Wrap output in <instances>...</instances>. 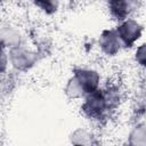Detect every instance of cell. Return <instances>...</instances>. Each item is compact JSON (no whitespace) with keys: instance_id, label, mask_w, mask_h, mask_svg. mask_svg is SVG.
<instances>
[{"instance_id":"obj_1","label":"cell","mask_w":146,"mask_h":146,"mask_svg":"<svg viewBox=\"0 0 146 146\" xmlns=\"http://www.w3.org/2000/svg\"><path fill=\"white\" fill-rule=\"evenodd\" d=\"M117 102L119 96L113 88L106 90L99 88L83 97L81 111L90 120H100L111 108L115 107Z\"/></svg>"},{"instance_id":"obj_2","label":"cell","mask_w":146,"mask_h":146,"mask_svg":"<svg viewBox=\"0 0 146 146\" xmlns=\"http://www.w3.org/2000/svg\"><path fill=\"white\" fill-rule=\"evenodd\" d=\"M116 33L121 40V43L125 48H131L143 35L144 26L133 18H127L119 22L115 27Z\"/></svg>"},{"instance_id":"obj_3","label":"cell","mask_w":146,"mask_h":146,"mask_svg":"<svg viewBox=\"0 0 146 146\" xmlns=\"http://www.w3.org/2000/svg\"><path fill=\"white\" fill-rule=\"evenodd\" d=\"M74 80L80 87L83 95H88L97 89H99L100 84V75L94 68L88 67H75L73 70Z\"/></svg>"},{"instance_id":"obj_4","label":"cell","mask_w":146,"mask_h":146,"mask_svg":"<svg viewBox=\"0 0 146 146\" xmlns=\"http://www.w3.org/2000/svg\"><path fill=\"white\" fill-rule=\"evenodd\" d=\"M36 55L22 44L8 50V63L18 71H27L36 63Z\"/></svg>"},{"instance_id":"obj_5","label":"cell","mask_w":146,"mask_h":146,"mask_svg":"<svg viewBox=\"0 0 146 146\" xmlns=\"http://www.w3.org/2000/svg\"><path fill=\"white\" fill-rule=\"evenodd\" d=\"M98 46L100 50L107 56H115L120 51L121 47H123L115 29L104 30L99 35Z\"/></svg>"},{"instance_id":"obj_6","label":"cell","mask_w":146,"mask_h":146,"mask_svg":"<svg viewBox=\"0 0 146 146\" xmlns=\"http://www.w3.org/2000/svg\"><path fill=\"white\" fill-rule=\"evenodd\" d=\"M110 15L117 22L129 18L133 10V0H107Z\"/></svg>"},{"instance_id":"obj_7","label":"cell","mask_w":146,"mask_h":146,"mask_svg":"<svg viewBox=\"0 0 146 146\" xmlns=\"http://www.w3.org/2000/svg\"><path fill=\"white\" fill-rule=\"evenodd\" d=\"M21 34L18 33L17 30H15L14 27H10V26H6V27H2L1 30V43H2V47H8L9 49L10 48H14V47H17L21 44Z\"/></svg>"},{"instance_id":"obj_8","label":"cell","mask_w":146,"mask_h":146,"mask_svg":"<svg viewBox=\"0 0 146 146\" xmlns=\"http://www.w3.org/2000/svg\"><path fill=\"white\" fill-rule=\"evenodd\" d=\"M33 2L38 8H40V10L48 15L56 13L59 5L58 0H33Z\"/></svg>"},{"instance_id":"obj_9","label":"cell","mask_w":146,"mask_h":146,"mask_svg":"<svg viewBox=\"0 0 146 146\" xmlns=\"http://www.w3.org/2000/svg\"><path fill=\"white\" fill-rule=\"evenodd\" d=\"M135 60L140 67L146 68V42L137 47L135 51Z\"/></svg>"}]
</instances>
